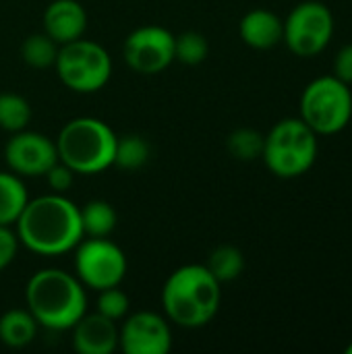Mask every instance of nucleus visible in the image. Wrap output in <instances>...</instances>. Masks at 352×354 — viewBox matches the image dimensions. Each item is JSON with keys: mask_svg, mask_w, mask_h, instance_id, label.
I'll return each instance as SVG.
<instances>
[{"mask_svg": "<svg viewBox=\"0 0 352 354\" xmlns=\"http://www.w3.org/2000/svg\"><path fill=\"white\" fill-rule=\"evenodd\" d=\"M118 135L102 118L79 116L68 120L54 139L58 160L75 174H102L114 166Z\"/></svg>", "mask_w": 352, "mask_h": 354, "instance_id": "obj_4", "label": "nucleus"}, {"mask_svg": "<svg viewBox=\"0 0 352 354\" xmlns=\"http://www.w3.org/2000/svg\"><path fill=\"white\" fill-rule=\"evenodd\" d=\"M334 35V15L322 0H303L284 19L282 41L301 58H313L322 54Z\"/></svg>", "mask_w": 352, "mask_h": 354, "instance_id": "obj_8", "label": "nucleus"}, {"mask_svg": "<svg viewBox=\"0 0 352 354\" xmlns=\"http://www.w3.org/2000/svg\"><path fill=\"white\" fill-rule=\"evenodd\" d=\"M118 348L124 354H166L172 348V330L166 315L137 311L118 328Z\"/></svg>", "mask_w": 352, "mask_h": 354, "instance_id": "obj_11", "label": "nucleus"}, {"mask_svg": "<svg viewBox=\"0 0 352 354\" xmlns=\"http://www.w3.org/2000/svg\"><path fill=\"white\" fill-rule=\"evenodd\" d=\"M25 305L39 328L66 332L87 313V295L77 276L46 268L27 280Z\"/></svg>", "mask_w": 352, "mask_h": 354, "instance_id": "obj_3", "label": "nucleus"}, {"mask_svg": "<svg viewBox=\"0 0 352 354\" xmlns=\"http://www.w3.org/2000/svg\"><path fill=\"white\" fill-rule=\"evenodd\" d=\"M160 301L166 319L187 330H199L218 315L222 284L205 266L187 263L166 278Z\"/></svg>", "mask_w": 352, "mask_h": 354, "instance_id": "obj_2", "label": "nucleus"}, {"mask_svg": "<svg viewBox=\"0 0 352 354\" xmlns=\"http://www.w3.org/2000/svg\"><path fill=\"white\" fill-rule=\"evenodd\" d=\"M73 348L79 354H112L118 348V326L102 313H85L73 328Z\"/></svg>", "mask_w": 352, "mask_h": 354, "instance_id": "obj_14", "label": "nucleus"}, {"mask_svg": "<svg viewBox=\"0 0 352 354\" xmlns=\"http://www.w3.org/2000/svg\"><path fill=\"white\" fill-rule=\"evenodd\" d=\"M122 56L131 71L158 75L174 62V33L162 25H141L127 35Z\"/></svg>", "mask_w": 352, "mask_h": 354, "instance_id": "obj_10", "label": "nucleus"}, {"mask_svg": "<svg viewBox=\"0 0 352 354\" xmlns=\"http://www.w3.org/2000/svg\"><path fill=\"white\" fill-rule=\"evenodd\" d=\"M44 33L58 46L75 41L87 31V10L79 0H52L44 10Z\"/></svg>", "mask_w": 352, "mask_h": 354, "instance_id": "obj_13", "label": "nucleus"}, {"mask_svg": "<svg viewBox=\"0 0 352 354\" xmlns=\"http://www.w3.org/2000/svg\"><path fill=\"white\" fill-rule=\"evenodd\" d=\"M81 214V228L83 236H95L104 239L110 236L116 230L118 224V214L112 207V203L104 199H91L83 207H79Z\"/></svg>", "mask_w": 352, "mask_h": 354, "instance_id": "obj_18", "label": "nucleus"}, {"mask_svg": "<svg viewBox=\"0 0 352 354\" xmlns=\"http://www.w3.org/2000/svg\"><path fill=\"white\" fill-rule=\"evenodd\" d=\"M44 178H46V183H48V187H50V191L52 193H66L71 187H73V180H75V172L66 166V164H62L60 160L44 174Z\"/></svg>", "mask_w": 352, "mask_h": 354, "instance_id": "obj_26", "label": "nucleus"}, {"mask_svg": "<svg viewBox=\"0 0 352 354\" xmlns=\"http://www.w3.org/2000/svg\"><path fill=\"white\" fill-rule=\"evenodd\" d=\"M332 75H336L340 81H344L346 85H352V44L342 46L336 56H334V71Z\"/></svg>", "mask_w": 352, "mask_h": 354, "instance_id": "obj_28", "label": "nucleus"}, {"mask_svg": "<svg viewBox=\"0 0 352 354\" xmlns=\"http://www.w3.org/2000/svg\"><path fill=\"white\" fill-rule=\"evenodd\" d=\"M19 236L10 226H0V272H4L17 257L19 251Z\"/></svg>", "mask_w": 352, "mask_h": 354, "instance_id": "obj_27", "label": "nucleus"}, {"mask_svg": "<svg viewBox=\"0 0 352 354\" xmlns=\"http://www.w3.org/2000/svg\"><path fill=\"white\" fill-rule=\"evenodd\" d=\"M54 68L62 85L71 91L95 93L112 77V56L102 44L79 37L58 48Z\"/></svg>", "mask_w": 352, "mask_h": 354, "instance_id": "obj_7", "label": "nucleus"}, {"mask_svg": "<svg viewBox=\"0 0 352 354\" xmlns=\"http://www.w3.org/2000/svg\"><path fill=\"white\" fill-rule=\"evenodd\" d=\"M299 118L317 133V137L336 135L352 120L351 85L336 75H324L309 81L301 93Z\"/></svg>", "mask_w": 352, "mask_h": 354, "instance_id": "obj_6", "label": "nucleus"}, {"mask_svg": "<svg viewBox=\"0 0 352 354\" xmlns=\"http://www.w3.org/2000/svg\"><path fill=\"white\" fill-rule=\"evenodd\" d=\"M37 322L29 309H8L0 315V342L8 348H25L37 336Z\"/></svg>", "mask_w": 352, "mask_h": 354, "instance_id": "obj_16", "label": "nucleus"}, {"mask_svg": "<svg viewBox=\"0 0 352 354\" xmlns=\"http://www.w3.org/2000/svg\"><path fill=\"white\" fill-rule=\"evenodd\" d=\"M205 268L214 274V278L220 284L232 282L245 272V255H243V251L239 247L220 245L210 253Z\"/></svg>", "mask_w": 352, "mask_h": 354, "instance_id": "obj_20", "label": "nucleus"}, {"mask_svg": "<svg viewBox=\"0 0 352 354\" xmlns=\"http://www.w3.org/2000/svg\"><path fill=\"white\" fill-rule=\"evenodd\" d=\"M210 54V44L199 31H183L174 35V60L187 66L201 64Z\"/></svg>", "mask_w": 352, "mask_h": 354, "instance_id": "obj_24", "label": "nucleus"}, {"mask_svg": "<svg viewBox=\"0 0 352 354\" xmlns=\"http://www.w3.org/2000/svg\"><path fill=\"white\" fill-rule=\"evenodd\" d=\"M33 116L31 104L12 91H2L0 93V129L6 133H19L29 127Z\"/></svg>", "mask_w": 352, "mask_h": 354, "instance_id": "obj_21", "label": "nucleus"}, {"mask_svg": "<svg viewBox=\"0 0 352 354\" xmlns=\"http://www.w3.org/2000/svg\"><path fill=\"white\" fill-rule=\"evenodd\" d=\"M29 201L25 183L15 172H0V226H12Z\"/></svg>", "mask_w": 352, "mask_h": 354, "instance_id": "obj_17", "label": "nucleus"}, {"mask_svg": "<svg viewBox=\"0 0 352 354\" xmlns=\"http://www.w3.org/2000/svg\"><path fill=\"white\" fill-rule=\"evenodd\" d=\"M239 35L253 50H272L282 44L284 19L270 8H251L239 23Z\"/></svg>", "mask_w": 352, "mask_h": 354, "instance_id": "obj_15", "label": "nucleus"}, {"mask_svg": "<svg viewBox=\"0 0 352 354\" xmlns=\"http://www.w3.org/2000/svg\"><path fill=\"white\" fill-rule=\"evenodd\" d=\"M344 353L352 354V342H351V344H349V346H346V348H344Z\"/></svg>", "mask_w": 352, "mask_h": 354, "instance_id": "obj_29", "label": "nucleus"}, {"mask_svg": "<svg viewBox=\"0 0 352 354\" xmlns=\"http://www.w3.org/2000/svg\"><path fill=\"white\" fill-rule=\"evenodd\" d=\"M319 153L317 133L299 116L278 120L263 139L261 160L278 178H299L307 174Z\"/></svg>", "mask_w": 352, "mask_h": 354, "instance_id": "obj_5", "label": "nucleus"}, {"mask_svg": "<svg viewBox=\"0 0 352 354\" xmlns=\"http://www.w3.org/2000/svg\"><path fill=\"white\" fill-rule=\"evenodd\" d=\"M15 226L19 243L44 257L64 255L83 239L79 205L62 193L29 199Z\"/></svg>", "mask_w": 352, "mask_h": 354, "instance_id": "obj_1", "label": "nucleus"}, {"mask_svg": "<svg viewBox=\"0 0 352 354\" xmlns=\"http://www.w3.org/2000/svg\"><path fill=\"white\" fill-rule=\"evenodd\" d=\"M151 158V147L141 135H122L116 139L114 166L124 172L141 170Z\"/></svg>", "mask_w": 352, "mask_h": 354, "instance_id": "obj_19", "label": "nucleus"}, {"mask_svg": "<svg viewBox=\"0 0 352 354\" xmlns=\"http://www.w3.org/2000/svg\"><path fill=\"white\" fill-rule=\"evenodd\" d=\"M129 307H131V301H129L127 292L120 286L104 288V290L98 292L95 311L102 313L104 317L112 319V322L124 319L129 315Z\"/></svg>", "mask_w": 352, "mask_h": 354, "instance_id": "obj_25", "label": "nucleus"}, {"mask_svg": "<svg viewBox=\"0 0 352 354\" xmlns=\"http://www.w3.org/2000/svg\"><path fill=\"white\" fill-rule=\"evenodd\" d=\"M263 139H266V135H261L259 131L249 129V127H243V129H237V131H232V133L228 135V139H226V149H228V153H230L234 160L253 162V160L261 158Z\"/></svg>", "mask_w": 352, "mask_h": 354, "instance_id": "obj_23", "label": "nucleus"}, {"mask_svg": "<svg viewBox=\"0 0 352 354\" xmlns=\"http://www.w3.org/2000/svg\"><path fill=\"white\" fill-rule=\"evenodd\" d=\"M129 270L124 251L108 236H83L75 247V276L85 288L95 292L120 286Z\"/></svg>", "mask_w": 352, "mask_h": 354, "instance_id": "obj_9", "label": "nucleus"}, {"mask_svg": "<svg viewBox=\"0 0 352 354\" xmlns=\"http://www.w3.org/2000/svg\"><path fill=\"white\" fill-rule=\"evenodd\" d=\"M4 162L10 172L23 176H44L56 162L58 151L56 143L35 131H19L12 133L4 145Z\"/></svg>", "mask_w": 352, "mask_h": 354, "instance_id": "obj_12", "label": "nucleus"}, {"mask_svg": "<svg viewBox=\"0 0 352 354\" xmlns=\"http://www.w3.org/2000/svg\"><path fill=\"white\" fill-rule=\"evenodd\" d=\"M58 44L46 33H31L21 44V58L31 68H50L58 56Z\"/></svg>", "mask_w": 352, "mask_h": 354, "instance_id": "obj_22", "label": "nucleus"}]
</instances>
